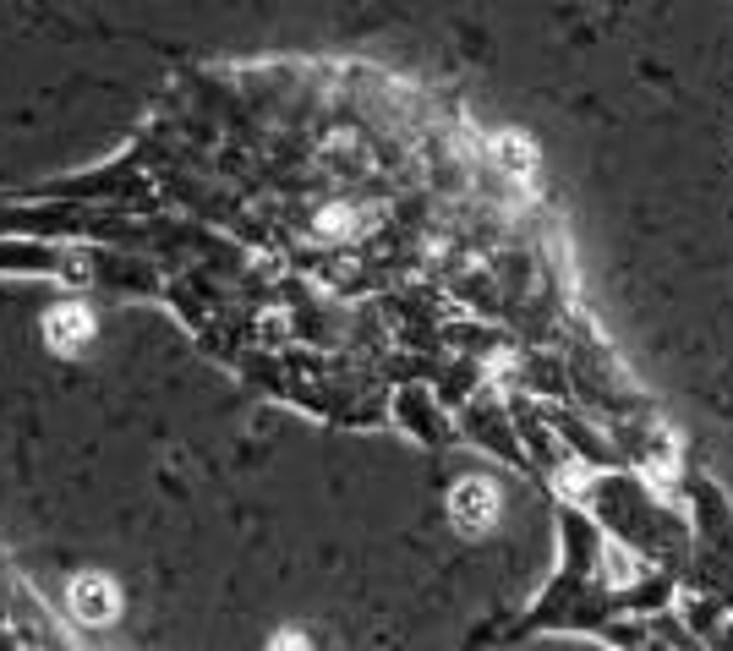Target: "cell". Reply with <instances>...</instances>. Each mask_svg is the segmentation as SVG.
<instances>
[{"label":"cell","mask_w":733,"mask_h":651,"mask_svg":"<svg viewBox=\"0 0 733 651\" xmlns=\"http://www.w3.org/2000/svg\"><path fill=\"white\" fill-rule=\"evenodd\" d=\"M269 651H306V641H301V636H280Z\"/></svg>","instance_id":"obj_4"},{"label":"cell","mask_w":733,"mask_h":651,"mask_svg":"<svg viewBox=\"0 0 733 651\" xmlns=\"http://www.w3.org/2000/svg\"><path fill=\"white\" fill-rule=\"evenodd\" d=\"M72 608H77V619H88V625H105V619L116 614V592H110L99 575H83V581L72 586Z\"/></svg>","instance_id":"obj_2"},{"label":"cell","mask_w":733,"mask_h":651,"mask_svg":"<svg viewBox=\"0 0 733 651\" xmlns=\"http://www.w3.org/2000/svg\"><path fill=\"white\" fill-rule=\"evenodd\" d=\"M493 514H498V498L487 482H465V488L454 492V520L465 525V531H482V525H493Z\"/></svg>","instance_id":"obj_1"},{"label":"cell","mask_w":733,"mask_h":651,"mask_svg":"<svg viewBox=\"0 0 733 651\" xmlns=\"http://www.w3.org/2000/svg\"><path fill=\"white\" fill-rule=\"evenodd\" d=\"M88 334H94V324H88V313H77V307H66V313L50 318V339H55V345H83Z\"/></svg>","instance_id":"obj_3"}]
</instances>
